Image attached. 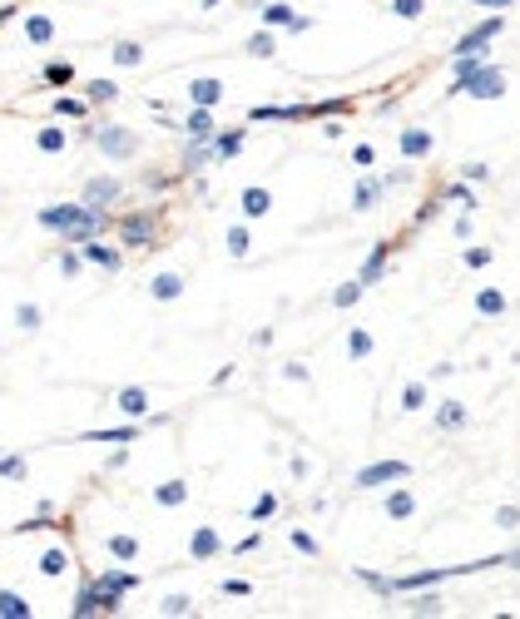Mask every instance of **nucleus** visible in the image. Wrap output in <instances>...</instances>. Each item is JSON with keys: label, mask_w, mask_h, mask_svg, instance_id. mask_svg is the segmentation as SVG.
I'll return each mask as SVG.
<instances>
[{"label": "nucleus", "mask_w": 520, "mask_h": 619, "mask_svg": "<svg viewBox=\"0 0 520 619\" xmlns=\"http://www.w3.org/2000/svg\"><path fill=\"white\" fill-rule=\"evenodd\" d=\"M223 595H253L248 580H223Z\"/></svg>", "instance_id": "51"}, {"label": "nucleus", "mask_w": 520, "mask_h": 619, "mask_svg": "<svg viewBox=\"0 0 520 619\" xmlns=\"http://www.w3.org/2000/svg\"><path fill=\"white\" fill-rule=\"evenodd\" d=\"M184 134H189V139H213V134H218V124H213V109H199V104H194V114L184 119Z\"/></svg>", "instance_id": "15"}, {"label": "nucleus", "mask_w": 520, "mask_h": 619, "mask_svg": "<svg viewBox=\"0 0 520 619\" xmlns=\"http://www.w3.org/2000/svg\"><path fill=\"white\" fill-rule=\"evenodd\" d=\"M501 25H506V20H501V15H491V20H486V25H476V30H471V35H461V40H456V50H451V55H486V45H491V40H496V35H501Z\"/></svg>", "instance_id": "6"}, {"label": "nucleus", "mask_w": 520, "mask_h": 619, "mask_svg": "<svg viewBox=\"0 0 520 619\" xmlns=\"http://www.w3.org/2000/svg\"><path fill=\"white\" fill-rule=\"evenodd\" d=\"M218 550H223V540H218L213 525H199V530L189 535V555H194V560H213Z\"/></svg>", "instance_id": "12"}, {"label": "nucleus", "mask_w": 520, "mask_h": 619, "mask_svg": "<svg viewBox=\"0 0 520 619\" xmlns=\"http://www.w3.org/2000/svg\"><path fill=\"white\" fill-rule=\"evenodd\" d=\"M80 253H85V263H95V268H104V273H119V268H124V253L109 248V243H100V238H85Z\"/></svg>", "instance_id": "7"}, {"label": "nucleus", "mask_w": 520, "mask_h": 619, "mask_svg": "<svg viewBox=\"0 0 520 619\" xmlns=\"http://www.w3.org/2000/svg\"><path fill=\"white\" fill-rule=\"evenodd\" d=\"M149 293H154L159 303H174V298L184 293V278H179V273H154V278H149Z\"/></svg>", "instance_id": "16"}, {"label": "nucleus", "mask_w": 520, "mask_h": 619, "mask_svg": "<svg viewBox=\"0 0 520 619\" xmlns=\"http://www.w3.org/2000/svg\"><path fill=\"white\" fill-rule=\"evenodd\" d=\"M516 520H520V511H516V506H501V511H496V525H501V530H511Z\"/></svg>", "instance_id": "49"}, {"label": "nucleus", "mask_w": 520, "mask_h": 619, "mask_svg": "<svg viewBox=\"0 0 520 619\" xmlns=\"http://www.w3.org/2000/svg\"><path fill=\"white\" fill-rule=\"evenodd\" d=\"M90 585H95V595H100V610H104V615H114V610L124 605V595L139 585V575H129V570L119 565V570H104V575H95Z\"/></svg>", "instance_id": "2"}, {"label": "nucleus", "mask_w": 520, "mask_h": 619, "mask_svg": "<svg viewBox=\"0 0 520 619\" xmlns=\"http://www.w3.org/2000/svg\"><path fill=\"white\" fill-rule=\"evenodd\" d=\"M55 114H70V119H85V114H90V100H55Z\"/></svg>", "instance_id": "39"}, {"label": "nucleus", "mask_w": 520, "mask_h": 619, "mask_svg": "<svg viewBox=\"0 0 520 619\" xmlns=\"http://www.w3.org/2000/svg\"><path fill=\"white\" fill-rule=\"evenodd\" d=\"M476 312H486V317H501V312H506V293H496V288H481V293H476Z\"/></svg>", "instance_id": "30"}, {"label": "nucleus", "mask_w": 520, "mask_h": 619, "mask_svg": "<svg viewBox=\"0 0 520 619\" xmlns=\"http://www.w3.org/2000/svg\"><path fill=\"white\" fill-rule=\"evenodd\" d=\"M263 25H283V30H293L298 25V15H293V5H283V0H273V5H263Z\"/></svg>", "instance_id": "25"}, {"label": "nucleus", "mask_w": 520, "mask_h": 619, "mask_svg": "<svg viewBox=\"0 0 520 619\" xmlns=\"http://www.w3.org/2000/svg\"><path fill=\"white\" fill-rule=\"evenodd\" d=\"M104 545H109V555H114L119 565H134V560H139V540H134V535H109Z\"/></svg>", "instance_id": "24"}, {"label": "nucleus", "mask_w": 520, "mask_h": 619, "mask_svg": "<svg viewBox=\"0 0 520 619\" xmlns=\"http://www.w3.org/2000/svg\"><path fill=\"white\" fill-rule=\"evenodd\" d=\"M382 511H387L392 520H412V516H416V496L402 486V481H397V491L387 496V506H382Z\"/></svg>", "instance_id": "13"}, {"label": "nucleus", "mask_w": 520, "mask_h": 619, "mask_svg": "<svg viewBox=\"0 0 520 619\" xmlns=\"http://www.w3.org/2000/svg\"><path fill=\"white\" fill-rule=\"evenodd\" d=\"M25 40L30 45H50L55 40V20L50 15H25Z\"/></svg>", "instance_id": "18"}, {"label": "nucleus", "mask_w": 520, "mask_h": 619, "mask_svg": "<svg viewBox=\"0 0 520 619\" xmlns=\"http://www.w3.org/2000/svg\"><path fill=\"white\" fill-rule=\"evenodd\" d=\"M223 243H228V253H233V258H248V248H253V238H248V228H243V223H233Z\"/></svg>", "instance_id": "34"}, {"label": "nucleus", "mask_w": 520, "mask_h": 619, "mask_svg": "<svg viewBox=\"0 0 520 619\" xmlns=\"http://www.w3.org/2000/svg\"><path fill=\"white\" fill-rule=\"evenodd\" d=\"M40 322H45V312L35 308V303H20V308H15V327H20V332H35Z\"/></svg>", "instance_id": "35"}, {"label": "nucleus", "mask_w": 520, "mask_h": 619, "mask_svg": "<svg viewBox=\"0 0 520 619\" xmlns=\"http://www.w3.org/2000/svg\"><path fill=\"white\" fill-rule=\"evenodd\" d=\"M352 164H357V169H372V164H377V149H372V144H357V149H352Z\"/></svg>", "instance_id": "44"}, {"label": "nucleus", "mask_w": 520, "mask_h": 619, "mask_svg": "<svg viewBox=\"0 0 520 619\" xmlns=\"http://www.w3.org/2000/svg\"><path fill=\"white\" fill-rule=\"evenodd\" d=\"M243 50H248L253 60H268V55H278V30H273V25H263V30H258V35H253Z\"/></svg>", "instance_id": "19"}, {"label": "nucleus", "mask_w": 520, "mask_h": 619, "mask_svg": "<svg viewBox=\"0 0 520 619\" xmlns=\"http://www.w3.org/2000/svg\"><path fill=\"white\" fill-rule=\"evenodd\" d=\"M387 253H392V243H377V248H372V258H367V263H362V273H357V278H362V288H372V283L382 278V268H387Z\"/></svg>", "instance_id": "20"}, {"label": "nucleus", "mask_w": 520, "mask_h": 619, "mask_svg": "<svg viewBox=\"0 0 520 619\" xmlns=\"http://www.w3.org/2000/svg\"><path fill=\"white\" fill-rule=\"evenodd\" d=\"M114 95H119L114 80H85V100H90V104H109Z\"/></svg>", "instance_id": "33"}, {"label": "nucleus", "mask_w": 520, "mask_h": 619, "mask_svg": "<svg viewBox=\"0 0 520 619\" xmlns=\"http://www.w3.org/2000/svg\"><path fill=\"white\" fill-rule=\"evenodd\" d=\"M70 80H75L70 65H45V85H70Z\"/></svg>", "instance_id": "41"}, {"label": "nucleus", "mask_w": 520, "mask_h": 619, "mask_svg": "<svg viewBox=\"0 0 520 619\" xmlns=\"http://www.w3.org/2000/svg\"><path fill=\"white\" fill-rule=\"evenodd\" d=\"M293 545H298V550H303V555H322V545H317V540H312L308 530H293Z\"/></svg>", "instance_id": "45"}, {"label": "nucleus", "mask_w": 520, "mask_h": 619, "mask_svg": "<svg viewBox=\"0 0 520 619\" xmlns=\"http://www.w3.org/2000/svg\"><path fill=\"white\" fill-rule=\"evenodd\" d=\"M273 506H278V501H273V496H263V501L253 506V520H268V516H273Z\"/></svg>", "instance_id": "52"}, {"label": "nucleus", "mask_w": 520, "mask_h": 619, "mask_svg": "<svg viewBox=\"0 0 520 619\" xmlns=\"http://www.w3.org/2000/svg\"><path fill=\"white\" fill-rule=\"evenodd\" d=\"M95 144L104 149V159H129L134 149H139V134H129L124 124H100L95 134H90Z\"/></svg>", "instance_id": "4"}, {"label": "nucleus", "mask_w": 520, "mask_h": 619, "mask_svg": "<svg viewBox=\"0 0 520 619\" xmlns=\"http://www.w3.org/2000/svg\"><path fill=\"white\" fill-rule=\"evenodd\" d=\"M159 610H164V615H189V610H194V600H189V595H169Z\"/></svg>", "instance_id": "43"}, {"label": "nucleus", "mask_w": 520, "mask_h": 619, "mask_svg": "<svg viewBox=\"0 0 520 619\" xmlns=\"http://www.w3.org/2000/svg\"><path fill=\"white\" fill-rule=\"evenodd\" d=\"M377 199H382V184H377V179H362V184L352 189V208H357V213H372Z\"/></svg>", "instance_id": "22"}, {"label": "nucleus", "mask_w": 520, "mask_h": 619, "mask_svg": "<svg viewBox=\"0 0 520 619\" xmlns=\"http://www.w3.org/2000/svg\"><path fill=\"white\" fill-rule=\"evenodd\" d=\"M362 293H367V288H362V278H352V283H342V288L332 293V308H352Z\"/></svg>", "instance_id": "37"}, {"label": "nucleus", "mask_w": 520, "mask_h": 619, "mask_svg": "<svg viewBox=\"0 0 520 619\" xmlns=\"http://www.w3.org/2000/svg\"><path fill=\"white\" fill-rule=\"evenodd\" d=\"M134 436H139L134 421H129V426H109V431H90V441H124V446H129Z\"/></svg>", "instance_id": "38"}, {"label": "nucleus", "mask_w": 520, "mask_h": 619, "mask_svg": "<svg viewBox=\"0 0 520 619\" xmlns=\"http://www.w3.org/2000/svg\"><path fill=\"white\" fill-rule=\"evenodd\" d=\"M0 476H10V481H25V456H0Z\"/></svg>", "instance_id": "40"}, {"label": "nucleus", "mask_w": 520, "mask_h": 619, "mask_svg": "<svg viewBox=\"0 0 520 619\" xmlns=\"http://www.w3.org/2000/svg\"><path fill=\"white\" fill-rule=\"evenodd\" d=\"M466 421H471L466 402H441V407H436V426H441V431H461Z\"/></svg>", "instance_id": "17"}, {"label": "nucleus", "mask_w": 520, "mask_h": 619, "mask_svg": "<svg viewBox=\"0 0 520 619\" xmlns=\"http://www.w3.org/2000/svg\"><path fill=\"white\" fill-rule=\"evenodd\" d=\"M114 407H119V416L139 421V416H149V392H144V387H124V392L114 397Z\"/></svg>", "instance_id": "10"}, {"label": "nucleus", "mask_w": 520, "mask_h": 619, "mask_svg": "<svg viewBox=\"0 0 520 619\" xmlns=\"http://www.w3.org/2000/svg\"><path fill=\"white\" fill-rule=\"evenodd\" d=\"M80 258H85L80 248H65V253H60V273H65V278H75V273H80Z\"/></svg>", "instance_id": "42"}, {"label": "nucleus", "mask_w": 520, "mask_h": 619, "mask_svg": "<svg viewBox=\"0 0 520 619\" xmlns=\"http://www.w3.org/2000/svg\"><path fill=\"white\" fill-rule=\"evenodd\" d=\"M40 228L65 233L70 243H85V238H100L104 213H100V208H90L85 199H80V204H55V208H40Z\"/></svg>", "instance_id": "1"}, {"label": "nucleus", "mask_w": 520, "mask_h": 619, "mask_svg": "<svg viewBox=\"0 0 520 619\" xmlns=\"http://www.w3.org/2000/svg\"><path fill=\"white\" fill-rule=\"evenodd\" d=\"M0 615H10V619H30L35 610L25 605V595H15V590H0Z\"/></svg>", "instance_id": "29"}, {"label": "nucleus", "mask_w": 520, "mask_h": 619, "mask_svg": "<svg viewBox=\"0 0 520 619\" xmlns=\"http://www.w3.org/2000/svg\"><path fill=\"white\" fill-rule=\"evenodd\" d=\"M481 10H501V5H511V0H476Z\"/></svg>", "instance_id": "53"}, {"label": "nucleus", "mask_w": 520, "mask_h": 619, "mask_svg": "<svg viewBox=\"0 0 520 619\" xmlns=\"http://www.w3.org/2000/svg\"><path fill=\"white\" fill-rule=\"evenodd\" d=\"M431 129H402V139H397V149H402V159H426L431 154Z\"/></svg>", "instance_id": "9"}, {"label": "nucleus", "mask_w": 520, "mask_h": 619, "mask_svg": "<svg viewBox=\"0 0 520 619\" xmlns=\"http://www.w3.org/2000/svg\"><path fill=\"white\" fill-rule=\"evenodd\" d=\"M189 100L199 104V109H213V104L223 100V85H218V80H194V85H189Z\"/></svg>", "instance_id": "21"}, {"label": "nucleus", "mask_w": 520, "mask_h": 619, "mask_svg": "<svg viewBox=\"0 0 520 619\" xmlns=\"http://www.w3.org/2000/svg\"><path fill=\"white\" fill-rule=\"evenodd\" d=\"M407 476H412L407 461H377V466H362V471H357V486H362V491H377V486H397V481H407Z\"/></svg>", "instance_id": "5"}, {"label": "nucleus", "mask_w": 520, "mask_h": 619, "mask_svg": "<svg viewBox=\"0 0 520 619\" xmlns=\"http://www.w3.org/2000/svg\"><path fill=\"white\" fill-rule=\"evenodd\" d=\"M466 263H471V268H486V263H491V248H471Z\"/></svg>", "instance_id": "50"}, {"label": "nucleus", "mask_w": 520, "mask_h": 619, "mask_svg": "<svg viewBox=\"0 0 520 619\" xmlns=\"http://www.w3.org/2000/svg\"><path fill=\"white\" fill-rule=\"evenodd\" d=\"M65 570H70V555H65V545H55V550H45V555H40V575L60 580Z\"/></svg>", "instance_id": "27"}, {"label": "nucleus", "mask_w": 520, "mask_h": 619, "mask_svg": "<svg viewBox=\"0 0 520 619\" xmlns=\"http://www.w3.org/2000/svg\"><path fill=\"white\" fill-rule=\"evenodd\" d=\"M238 208H243V218H263V213H273V189H263V184H253V189H243V199H238Z\"/></svg>", "instance_id": "11"}, {"label": "nucleus", "mask_w": 520, "mask_h": 619, "mask_svg": "<svg viewBox=\"0 0 520 619\" xmlns=\"http://www.w3.org/2000/svg\"><path fill=\"white\" fill-rule=\"evenodd\" d=\"M392 10H397L402 20H421V10H426V5H421V0H397Z\"/></svg>", "instance_id": "46"}, {"label": "nucleus", "mask_w": 520, "mask_h": 619, "mask_svg": "<svg viewBox=\"0 0 520 619\" xmlns=\"http://www.w3.org/2000/svg\"><path fill=\"white\" fill-rule=\"evenodd\" d=\"M119 238H124V248H144V243H154V218H144V213L124 218V223H119Z\"/></svg>", "instance_id": "8"}, {"label": "nucleus", "mask_w": 520, "mask_h": 619, "mask_svg": "<svg viewBox=\"0 0 520 619\" xmlns=\"http://www.w3.org/2000/svg\"><path fill=\"white\" fill-rule=\"evenodd\" d=\"M243 139H248V129H223V134H213V154L218 159H233L243 149Z\"/></svg>", "instance_id": "23"}, {"label": "nucleus", "mask_w": 520, "mask_h": 619, "mask_svg": "<svg viewBox=\"0 0 520 619\" xmlns=\"http://www.w3.org/2000/svg\"><path fill=\"white\" fill-rule=\"evenodd\" d=\"M426 407V382H407L402 387V412H421Z\"/></svg>", "instance_id": "36"}, {"label": "nucleus", "mask_w": 520, "mask_h": 619, "mask_svg": "<svg viewBox=\"0 0 520 619\" xmlns=\"http://www.w3.org/2000/svg\"><path fill=\"white\" fill-rule=\"evenodd\" d=\"M451 95H476V100H501V95H506V75H501V70H491V65H481L476 75H466V80H456V85H451Z\"/></svg>", "instance_id": "3"}, {"label": "nucleus", "mask_w": 520, "mask_h": 619, "mask_svg": "<svg viewBox=\"0 0 520 619\" xmlns=\"http://www.w3.org/2000/svg\"><path fill=\"white\" fill-rule=\"evenodd\" d=\"M347 357H352V362L372 357V332H367V327H352V332H347Z\"/></svg>", "instance_id": "28"}, {"label": "nucleus", "mask_w": 520, "mask_h": 619, "mask_svg": "<svg viewBox=\"0 0 520 619\" xmlns=\"http://www.w3.org/2000/svg\"><path fill=\"white\" fill-rule=\"evenodd\" d=\"M114 199H119V184H114V179H90V184H85V204L90 208H109Z\"/></svg>", "instance_id": "14"}, {"label": "nucleus", "mask_w": 520, "mask_h": 619, "mask_svg": "<svg viewBox=\"0 0 520 619\" xmlns=\"http://www.w3.org/2000/svg\"><path fill=\"white\" fill-rule=\"evenodd\" d=\"M35 149H40V154H60V149H65V129L45 124V129L35 134Z\"/></svg>", "instance_id": "32"}, {"label": "nucleus", "mask_w": 520, "mask_h": 619, "mask_svg": "<svg viewBox=\"0 0 520 619\" xmlns=\"http://www.w3.org/2000/svg\"><path fill=\"white\" fill-rule=\"evenodd\" d=\"M461 179H466V184H486V179H491V169H486V164H466V169H461Z\"/></svg>", "instance_id": "47"}, {"label": "nucleus", "mask_w": 520, "mask_h": 619, "mask_svg": "<svg viewBox=\"0 0 520 619\" xmlns=\"http://www.w3.org/2000/svg\"><path fill=\"white\" fill-rule=\"evenodd\" d=\"M412 610H416V615H441V610H446V605H441V600H436V595H426V600H416Z\"/></svg>", "instance_id": "48"}, {"label": "nucleus", "mask_w": 520, "mask_h": 619, "mask_svg": "<svg viewBox=\"0 0 520 619\" xmlns=\"http://www.w3.org/2000/svg\"><path fill=\"white\" fill-rule=\"evenodd\" d=\"M154 501H159L164 511H174V506H184V501H189V486H184V481H164V486L154 491Z\"/></svg>", "instance_id": "26"}, {"label": "nucleus", "mask_w": 520, "mask_h": 619, "mask_svg": "<svg viewBox=\"0 0 520 619\" xmlns=\"http://www.w3.org/2000/svg\"><path fill=\"white\" fill-rule=\"evenodd\" d=\"M139 60H144V45H134V40H119V45H114V65H119V70H134Z\"/></svg>", "instance_id": "31"}]
</instances>
